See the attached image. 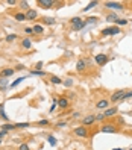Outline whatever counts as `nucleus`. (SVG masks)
Here are the masks:
<instances>
[{
    "label": "nucleus",
    "instance_id": "nucleus-1",
    "mask_svg": "<svg viewBox=\"0 0 132 150\" xmlns=\"http://www.w3.org/2000/svg\"><path fill=\"white\" fill-rule=\"evenodd\" d=\"M85 26H87V23H85L81 17H73V18L70 20V29L73 30V32H79V30H82Z\"/></svg>",
    "mask_w": 132,
    "mask_h": 150
},
{
    "label": "nucleus",
    "instance_id": "nucleus-2",
    "mask_svg": "<svg viewBox=\"0 0 132 150\" xmlns=\"http://www.w3.org/2000/svg\"><path fill=\"white\" fill-rule=\"evenodd\" d=\"M73 133L77 136V138H88L90 136V129L87 126H79L73 129Z\"/></svg>",
    "mask_w": 132,
    "mask_h": 150
},
{
    "label": "nucleus",
    "instance_id": "nucleus-3",
    "mask_svg": "<svg viewBox=\"0 0 132 150\" xmlns=\"http://www.w3.org/2000/svg\"><path fill=\"white\" fill-rule=\"evenodd\" d=\"M124 94H126V90H117V91H114L113 94H111L109 102H111V103H118V102L123 100Z\"/></svg>",
    "mask_w": 132,
    "mask_h": 150
},
{
    "label": "nucleus",
    "instance_id": "nucleus-4",
    "mask_svg": "<svg viewBox=\"0 0 132 150\" xmlns=\"http://www.w3.org/2000/svg\"><path fill=\"white\" fill-rule=\"evenodd\" d=\"M99 131L103 132V133H115V132H118V127L114 124V123H105V124L100 126Z\"/></svg>",
    "mask_w": 132,
    "mask_h": 150
},
{
    "label": "nucleus",
    "instance_id": "nucleus-5",
    "mask_svg": "<svg viewBox=\"0 0 132 150\" xmlns=\"http://www.w3.org/2000/svg\"><path fill=\"white\" fill-rule=\"evenodd\" d=\"M103 37H111V35H118L120 33V27L118 26H108V27H105V29L100 32Z\"/></svg>",
    "mask_w": 132,
    "mask_h": 150
},
{
    "label": "nucleus",
    "instance_id": "nucleus-6",
    "mask_svg": "<svg viewBox=\"0 0 132 150\" xmlns=\"http://www.w3.org/2000/svg\"><path fill=\"white\" fill-rule=\"evenodd\" d=\"M108 61H109V58H108V55H105V53H97V55H94V62H96L99 67H103L105 64H108Z\"/></svg>",
    "mask_w": 132,
    "mask_h": 150
},
{
    "label": "nucleus",
    "instance_id": "nucleus-7",
    "mask_svg": "<svg viewBox=\"0 0 132 150\" xmlns=\"http://www.w3.org/2000/svg\"><path fill=\"white\" fill-rule=\"evenodd\" d=\"M38 6L43 9H52L55 5H58V2H55V0H38Z\"/></svg>",
    "mask_w": 132,
    "mask_h": 150
},
{
    "label": "nucleus",
    "instance_id": "nucleus-8",
    "mask_svg": "<svg viewBox=\"0 0 132 150\" xmlns=\"http://www.w3.org/2000/svg\"><path fill=\"white\" fill-rule=\"evenodd\" d=\"M105 8L108 9H115V11H123L124 9V5L120 3V2H105Z\"/></svg>",
    "mask_w": 132,
    "mask_h": 150
},
{
    "label": "nucleus",
    "instance_id": "nucleus-9",
    "mask_svg": "<svg viewBox=\"0 0 132 150\" xmlns=\"http://www.w3.org/2000/svg\"><path fill=\"white\" fill-rule=\"evenodd\" d=\"M96 123V115L93 114H90V115H85V117L82 118V126H91V124H94Z\"/></svg>",
    "mask_w": 132,
    "mask_h": 150
},
{
    "label": "nucleus",
    "instance_id": "nucleus-10",
    "mask_svg": "<svg viewBox=\"0 0 132 150\" xmlns=\"http://www.w3.org/2000/svg\"><path fill=\"white\" fill-rule=\"evenodd\" d=\"M87 65H88V61L87 59H79L76 62V71L77 73H82L87 70Z\"/></svg>",
    "mask_w": 132,
    "mask_h": 150
},
{
    "label": "nucleus",
    "instance_id": "nucleus-11",
    "mask_svg": "<svg viewBox=\"0 0 132 150\" xmlns=\"http://www.w3.org/2000/svg\"><path fill=\"white\" fill-rule=\"evenodd\" d=\"M15 73V68H11V67H6V68H2L0 70V77H11L12 74Z\"/></svg>",
    "mask_w": 132,
    "mask_h": 150
},
{
    "label": "nucleus",
    "instance_id": "nucleus-12",
    "mask_svg": "<svg viewBox=\"0 0 132 150\" xmlns=\"http://www.w3.org/2000/svg\"><path fill=\"white\" fill-rule=\"evenodd\" d=\"M109 105H111V102L108 100V99H100L96 103V108L97 109H102V111H105V109H108L109 108Z\"/></svg>",
    "mask_w": 132,
    "mask_h": 150
},
{
    "label": "nucleus",
    "instance_id": "nucleus-13",
    "mask_svg": "<svg viewBox=\"0 0 132 150\" xmlns=\"http://www.w3.org/2000/svg\"><path fill=\"white\" fill-rule=\"evenodd\" d=\"M117 112H118L117 106H109L108 109H105V111H103V115H105V118H111V117H114Z\"/></svg>",
    "mask_w": 132,
    "mask_h": 150
},
{
    "label": "nucleus",
    "instance_id": "nucleus-14",
    "mask_svg": "<svg viewBox=\"0 0 132 150\" xmlns=\"http://www.w3.org/2000/svg\"><path fill=\"white\" fill-rule=\"evenodd\" d=\"M58 106H59V109H67V108L70 106V100H68L67 97H59Z\"/></svg>",
    "mask_w": 132,
    "mask_h": 150
},
{
    "label": "nucleus",
    "instance_id": "nucleus-15",
    "mask_svg": "<svg viewBox=\"0 0 132 150\" xmlns=\"http://www.w3.org/2000/svg\"><path fill=\"white\" fill-rule=\"evenodd\" d=\"M9 88V80L6 77H0V91H6Z\"/></svg>",
    "mask_w": 132,
    "mask_h": 150
},
{
    "label": "nucleus",
    "instance_id": "nucleus-16",
    "mask_svg": "<svg viewBox=\"0 0 132 150\" xmlns=\"http://www.w3.org/2000/svg\"><path fill=\"white\" fill-rule=\"evenodd\" d=\"M38 17V12L35 9H29L26 11V20H35Z\"/></svg>",
    "mask_w": 132,
    "mask_h": 150
},
{
    "label": "nucleus",
    "instance_id": "nucleus-17",
    "mask_svg": "<svg viewBox=\"0 0 132 150\" xmlns=\"http://www.w3.org/2000/svg\"><path fill=\"white\" fill-rule=\"evenodd\" d=\"M0 118H2L3 121H9V117L5 112V105L3 103H0Z\"/></svg>",
    "mask_w": 132,
    "mask_h": 150
},
{
    "label": "nucleus",
    "instance_id": "nucleus-18",
    "mask_svg": "<svg viewBox=\"0 0 132 150\" xmlns=\"http://www.w3.org/2000/svg\"><path fill=\"white\" fill-rule=\"evenodd\" d=\"M0 127H2V131H6V132L15 131V124H11V123H5V124H2Z\"/></svg>",
    "mask_w": 132,
    "mask_h": 150
},
{
    "label": "nucleus",
    "instance_id": "nucleus-19",
    "mask_svg": "<svg viewBox=\"0 0 132 150\" xmlns=\"http://www.w3.org/2000/svg\"><path fill=\"white\" fill-rule=\"evenodd\" d=\"M32 29H34V35H43L44 33V29H43L41 24H35Z\"/></svg>",
    "mask_w": 132,
    "mask_h": 150
},
{
    "label": "nucleus",
    "instance_id": "nucleus-20",
    "mask_svg": "<svg viewBox=\"0 0 132 150\" xmlns=\"http://www.w3.org/2000/svg\"><path fill=\"white\" fill-rule=\"evenodd\" d=\"M50 82H52L53 85H61L64 80H62L61 77H59V76H50Z\"/></svg>",
    "mask_w": 132,
    "mask_h": 150
},
{
    "label": "nucleus",
    "instance_id": "nucleus-21",
    "mask_svg": "<svg viewBox=\"0 0 132 150\" xmlns=\"http://www.w3.org/2000/svg\"><path fill=\"white\" fill-rule=\"evenodd\" d=\"M24 79H26L24 76H20V77H17V79H15V80H14V82H12V84L9 85V88H15L17 85H20V84H21V82H23Z\"/></svg>",
    "mask_w": 132,
    "mask_h": 150
},
{
    "label": "nucleus",
    "instance_id": "nucleus-22",
    "mask_svg": "<svg viewBox=\"0 0 132 150\" xmlns=\"http://www.w3.org/2000/svg\"><path fill=\"white\" fill-rule=\"evenodd\" d=\"M21 46H23V49H30V47H32L30 38H24V39L21 41Z\"/></svg>",
    "mask_w": 132,
    "mask_h": 150
},
{
    "label": "nucleus",
    "instance_id": "nucleus-23",
    "mask_svg": "<svg viewBox=\"0 0 132 150\" xmlns=\"http://www.w3.org/2000/svg\"><path fill=\"white\" fill-rule=\"evenodd\" d=\"M43 23H44V24L52 26V24H55V23H56V20H55L53 17H46V18H43Z\"/></svg>",
    "mask_w": 132,
    "mask_h": 150
},
{
    "label": "nucleus",
    "instance_id": "nucleus-24",
    "mask_svg": "<svg viewBox=\"0 0 132 150\" xmlns=\"http://www.w3.org/2000/svg\"><path fill=\"white\" fill-rule=\"evenodd\" d=\"M97 5H99V2H97V0H94V2H90V3H88V5L84 8V12H87V11H90V9H93L94 6H97Z\"/></svg>",
    "mask_w": 132,
    "mask_h": 150
},
{
    "label": "nucleus",
    "instance_id": "nucleus-25",
    "mask_svg": "<svg viewBox=\"0 0 132 150\" xmlns=\"http://www.w3.org/2000/svg\"><path fill=\"white\" fill-rule=\"evenodd\" d=\"M14 18L17 20V21H24V20H26V14L18 12V14H15V15H14Z\"/></svg>",
    "mask_w": 132,
    "mask_h": 150
},
{
    "label": "nucleus",
    "instance_id": "nucleus-26",
    "mask_svg": "<svg viewBox=\"0 0 132 150\" xmlns=\"http://www.w3.org/2000/svg\"><path fill=\"white\" fill-rule=\"evenodd\" d=\"M105 20H106V21H117V20H118V17L115 15V14H108V15H106V18H105Z\"/></svg>",
    "mask_w": 132,
    "mask_h": 150
},
{
    "label": "nucleus",
    "instance_id": "nucleus-27",
    "mask_svg": "<svg viewBox=\"0 0 132 150\" xmlns=\"http://www.w3.org/2000/svg\"><path fill=\"white\" fill-rule=\"evenodd\" d=\"M28 127H30L29 123H17L15 124V129H28Z\"/></svg>",
    "mask_w": 132,
    "mask_h": 150
},
{
    "label": "nucleus",
    "instance_id": "nucleus-28",
    "mask_svg": "<svg viewBox=\"0 0 132 150\" xmlns=\"http://www.w3.org/2000/svg\"><path fill=\"white\" fill-rule=\"evenodd\" d=\"M30 74H32V76H46V73L43 70H32Z\"/></svg>",
    "mask_w": 132,
    "mask_h": 150
},
{
    "label": "nucleus",
    "instance_id": "nucleus-29",
    "mask_svg": "<svg viewBox=\"0 0 132 150\" xmlns=\"http://www.w3.org/2000/svg\"><path fill=\"white\" fill-rule=\"evenodd\" d=\"M126 24H128V20H124V18H122V20L118 18L115 21V26H118V27H120V26H126Z\"/></svg>",
    "mask_w": 132,
    "mask_h": 150
},
{
    "label": "nucleus",
    "instance_id": "nucleus-30",
    "mask_svg": "<svg viewBox=\"0 0 132 150\" xmlns=\"http://www.w3.org/2000/svg\"><path fill=\"white\" fill-rule=\"evenodd\" d=\"M62 84H64L65 86H67V88H70L71 85H73V79H71V77H67V79H65V80L62 82Z\"/></svg>",
    "mask_w": 132,
    "mask_h": 150
},
{
    "label": "nucleus",
    "instance_id": "nucleus-31",
    "mask_svg": "<svg viewBox=\"0 0 132 150\" xmlns=\"http://www.w3.org/2000/svg\"><path fill=\"white\" fill-rule=\"evenodd\" d=\"M105 120H106V118H105L103 112H102V114H97V115H96V123H97V121H99V123H102V121H105Z\"/></svg>",
    "mask_w": 132,
    "mask_h": 150
},
{
    "label": "nucleus",
    "instance_id": "nucleus-32",
    "mask_svg": "<svg viewBox=\"0 0 132 150\" xmlns=\"http://www.w3.org/2000/svg\"><path fill=\"white\" fill-rule=\"evenodd\" d=\"M49 124H50L49 120H39V121L37 123V126H49Z\"/></svg>",
    "mask_w": 132,
    "mask_h": 150
},
{
    "label": "nucleus",
    "instance_id": "nucleus-33",
    "mask_svg": "<svg viewBox=\"0 0 132 150\" xmlns=\"http://www.w3.org/2000/svg\"><path fill=\"white\" fill-rule=\"evenodd\" d=\"M18 5H20V8H21V9L29 11V3H28V2H20Z\"/></svg>",
    "mask_w": 132,
    "mask_h": 150
},
{
    "label": "nucleus",
    "instance_id": "nucleus-34",
    "mask_svg": "<svg viewBox=\"0 0 132 150\" xmlns=\"http://www.w3.org/2000/svg\"><path fill=\"white\" fill-rule=\"evenodd\" d=\"M85 23H87V24H94V23H96V24H97V18H96V17H90Z\"/></svg>",
    "mask_w": 132,
    "mask_h": 150
},
{
    "label": "nucleus",
    "instance_id": "nucleus-35",
    "mask_svg": "<svg viewBox=\"0 0 132 150\" xmlns=\"http://www.w3.org/2000/svg\"><path fill=\"white\" fill-rule=\"evenodd\" d=\"M17 39V35H8L6 37V43H12V41Z\"/></svg>",
    "mask_w": 132,
    "mask_h": 150
},
{
    "label": "nucleus",
    "instance_id": "nucleus-36",
    "mask_svg": "<svg viewBox=\"0 0 132 150\" xmlns=\"http://www.w3.org/2000/svg\"><path fill=\"white\" fill-rule=\"evenodd\" d=\"M24 33L26 35H34V29L32 27H24Z\"/></svg>",
    "mask_w": 132,
    "mask_h": 150
},
{
    "label": "nucleus",
    "instance_id": "nucleus-37",
    "mask_svg": "<svg viewBox=\"0 0 132 150\" xmlns=\"http://www.w3.org/2000/svg\"><path fill=\"white\" fill-rule=\"evenodd\" d=\"M47 140H49V142H50V146H56V140H55V136H52V135H50Z\"/></svg>",
    "mask_w": 132,
    "mask_h": 150
},
{
    "label": "nucleus",
    "instance_id": "nucleus-38",
    "mask_svg": "<svg viewBox=\"0 0 132 150\" xmlns=\"http://www.w3.org/2000/svg\"><path fill=\"white\" fill-rule=\"evenodd\" d=\"M128 99H132V91H126V94H124V97H123V100H122V102L128 100Z\"/></svg>",
    "mask_w": 132,
    "mask_h": 150
},
{
    "label": "nucleus",
    "instance_id": "nucleus-39",
    "mask_svg": "<svg viewBox=\"0 0 132 150\" xmlns=\"http://www.w3.org/2000/svg\"><path fill=\"white\" fill-rule=\"evenodd\" d=\"M43 65H44V62H43V61H39V62H37V64H35V70H41V68H43Z\"/></svg>",
    "mask_w": 132,
    "mask_h": 150
},
{
    "label": "nucleus",
    "instance_id": "nucleus-40",
    "mask_svg": "<svg viewBox=\"0 0 132 150\" xmlns=\"http://www.w3.org/2000/svg\"><path fill=\"white\" fill-rule=\"evenodd\" d=\"M18 150H30V149H29V146L26 144V142H23V144L20 146V149H18Z\"/></svg>",
    "mask_w": 132,
    "mask_h": 150
},
{
    "label": "nucleus",
    "instance_id": "nucleus-41",
    "mask_svg": "<svg viewBox=\"0 0 132 150\" xmlns=\"http://www.w3.org/2000/svg\"><path fill=\"white\" fill-rule=\"evenodd\" d=\"M65 126H67V123H65V121H61V123H58V124H56V127H65Z\"/></svg>",
    "mask_w": 132,
    "mask_h": 150
},
{
    "label": "nucleus",
    "instance_id": "nucleus-42",
    "mask_svg": "<svg viewBox=\"0 0 132 150\" xmlns=\"http://www.w3.org/2000/svg\"><path fill=\"white\" fill-rule=\"evenodd\" d=\"M6 133H8L6 131H2V129H0V140H2V138H3V136H5Z\"/></svg>",
    "mask_w": 132,
    "mask_h": 150
},
{
    "label": "nucleus",
    "instance_id": "nucleus-43",
    "mask_svg": "<svg viewBox=\"0 0 132 150\" xmlns=\"http://www.w3.org/2000/svg\"><path fill=\"white\" fill-rule=\"evenodd\" d=\"M71 117H73V118H79V117H81V114H79V112H73V114H71Z\"/></svg>",
    "mask_w": 132,
    "mask_h": 150
},
{
    "label": "nucleus",
    "instance_id": "nucleus-44",
    "mask_svg": "<svg viewBox=\"0 0 132 150\" xmlns=\"http://www.w3.org/2000/svg\"><path fill=\"white\" fill-rule=\"evenodd\" d=\"M8 5H11V6L12 5H17V2H15V0H8Z\"/></svg>",
    "mask_w": 132,
    "mask_h": 150
},
{
    "label": "nucleus",
    "instance_id": "nucleus-45",
    "mask_svg": "<svg viewBox=\"0 0 132 150\" xmlns=\"http://www.w3.org/2000/svg\"><path fill=\"white\" fill-rule=\"evenodd\" d=\"M23 68H24V65L20 64V65H17V67H15V70H23Z\"/></svg>",
    "mask_w": 132,
    "mask_h": 150
},
{
    "label": "nucleus",
    "instance_id": "nucleus-46",
    "mask_svg": "<svg viewBox=\"0 0 132 150\" xmlns=\"http://www.w3.org/2000/svg\"><path fill=\"white\" fill-rule=\"evenodd\" d=\"M0 144H2V140H0Z\"/></svg>",
    "mask_w": 132,
    "mask_h": 150
},
{
    "label": "nucleus",
    "instance_id": "nucleus-47",
    "mask_svg": "<svg viewBox=\"0 0 132 150\" xmlns=\"http://www.w3.org/2000/svg\"><path fill=\"white\" fill-rule=\"evenodd\" d=\"M131 150H132V147H131Z\"/></svg>",
    "mask_w": 132,
    "mask_h": 150
}]
</instances>
